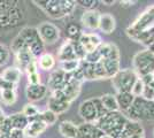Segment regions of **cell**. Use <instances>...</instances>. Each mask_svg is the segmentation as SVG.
Returning <instances> with one entry per match:
<instances>
[{"mask_svg": "<svg viewBox=\"0 0 154 138\" xmlns=\"http://www.w3.org/2000/svg\"><path fill=\"white\" fill-rule=\"evenodd\" d=\"M11 50L14 53L19 52L21 50H28L36 59L43 54L45 50V44L40 39L37 28L26 26L13 39L11 44Z\"/></svg>", "mask_w": 154, "mask_h": 138, "instance_id": "1", "label": "cell"}, {"mask_svg": "<svg viewBox=\"0 0 154 138\" xmlns=\"http://www.w3.org/2000/svg\"><path fill=\"white\" fill-rule=\"evenodd\" d=\"M52 19H62L74 13L77 2L71 0H40L33 1Z\"/></svg>", "mask_w": 154, "mask_h": 138, "instance_id": "2", "label": "cell"}, {"mask_svg": "<svg viewBox=\"0 0 154 138\" xmlns=\"http://www.w3.org/2000/svg\"><path fill=\"white\" fill-rule=\"evenodd\" d=\"M128 118L121 112H108L96 122V125L105 133L112 138H120Z\"/></svg>", "mask_w": 154, "mask_h": 138, "instance_id": "3", "label": "cell"}, {"mask_svg": "<svg viewBox=\"0 0 154 138\" xmlns=\"http://www.w3.org/2000/svg\"><path fill=\"white\" fill-rule=\"evenodd\" d=\"M128 115L131 121H154V101L144 97H135L132 105L130 106Z\"/></svg>", "mask_w": 154, "mask_h": 138, "instance_id": "4", "label": "cell"}, {"mask_svg": "<svg viewBox=\"0 0 154 138\" xmlns=\"http://www.w3.org/2000/svg\"><path fill=\"white\" fill-rule=\"evenodd\" d=\"M23 13L16 1H0V26H17Z\"/></svg>", "mask_w": 154, "mask_h": 138, "instance_id": "5", "label": "cell"}, {"mask_svg": "<svg viewBox=\"0 0 154 138\" xmlns=\"http://www.w3.org/2000/svg\"><path fill=\"white\" fill-rule=\"evenodd\" d=\"M134 72L139 77H145L154 72V53L151 51L143 50L136 53L134 57Z\"/></svg>", "mask_w": 154, "mask_h": 138, "instance_id": "6", "label": "cell"}, {"mask_svg": "<svg viewBox=\"0 0 154 138\" xmlns=\"http://www.w3.org/2000/svg\"><path fill=\"white\" fill-rule=\"evenodd\" d=\"M138 79V76L136 75L134 69H123L116 74L112 78V83L115 87V90L119 92H131L132 86Z\"/></svg>", "mask_w": 154, "mask_h": 138, "instance_id": "7", "label": "cell"}, {"mask_svg": "<svg viewBox=\"0 0 154 138\" xmlns=\"http://www.w3.org/2000/svg\"><path fill=\"white\" fill-rule=\"evenodd\" d=\"M70 104L71 103L67 99V97L64 96V93L61 90L52 92V96L47 101L48 109L52 111L53 113H55L57 115L62 114L66 111H68Z\"/></svg>", "mask_w": 154, "mask_h": 138, "instance_id": "8", "label": "cell"}, {"mask_svg": "<svg viewBox=\"0 0 154 138\" xmlns=\"http://www.w3.org/2000/svg\"><path fill=\"white\" fill-rule=\"evenodd\" d=\"M37 31L44 44H54L60 38V29L51 22H43L37 28Z\"/></svg>", "mask_w": 154, "mask_h": 138, "instance_id": "9", "label": "cell"}, {"mask_svg": "<svg viewBox=\"0 0 154 138\" xmlns=\"http://www.w3.org/2000/svg\"><path fill=\"white\" fill-rule=\"evenodd\" d=\"M130 28L137 31H147V30L154 29V6L146 9L130 26Z\"/></svg>", "mask_w": 154, "mask_h": 138, "instance_id": "10", "label": "cell"}, {"mask_svg": "<svg viewBox=\"0 0 154 138\" xmlns=\"http://www.w3.org/2000/svg\"><path fill=\"white\" fill-rule=\"evenodd\" d=\"M78 112H79L81 118L88 123H94L99 118L98 111H97V107L93 103V99H88V100L83 101L79 105Z\"/></svg>", "mask_w": 154, "mask_h": 138, "instance_id": "11", "label": "cell"}, {"mask_svg": "<svg viewBox=\"0 0 154 138\" xmlns=\"http://www.w3.org/2000/svg\"><path fill=\"white\" fill-rule=\"evenodd\" d=\"M72 78V75L69 72H64L61 69L53 72L48 78V87L52 92L61 90L63 85Z\"/></svg>", "mask_w": 154, "mask_h": 138, "instance_id": "12", "label": "cell"}, {"mask_svg": "<svg viewBox=\"0 0 154 138\" xmlns=\"http://www.w3.org/2000/svg\"><path fill=\"white\" fill-rule=\"evenodd\" d=\"M105 135L94 123L84 122L83 124L77 125L76 138H101Z\"/></svg>", "mask_w": 154, "mask_h": 138, "instance_id": "13", "label": "cell"}, {"mask_svg": "<svg viewBox=\"0 0 154 138\" xmlns=\"http://www.w3.org/2000/svg\"><path fill=\"white\" fill-rule=\"evenodd\" d=\"M78 41H79L81 45L83 46L84 51L86 52V54L94 52L97 48L103 44L101 38L96 33H82Z\"/></svg>", "mask_w": 154, "mask_h": 138, "instance_id": "14", "label": "cell"}, {"mask_svg": "<svg viewBox=\"0 0 154 138\" xmlns=\"http://www.w3.org/2000/svg\"><path fill=\"white\" fill-rule=\"evenodd\" d=\"M46 128H47V125L39 118V115H38V118L29 121V124L26 125V128L24 129L26 137H29V138L38 137L39 135H42L43 132L45 131Z\"/></svg>", "mask_w": 154, "mask_h": 138, "instance_id": "15", "label": "cell"}, {"mask_svg": "<svg viewBox=\"0 0 154 138\" xmlns=\"http://www.w3.org/2000/svg\"><path fill=\"white\" fill-rule=\"evenodd\" d=\"M81 86H82V82L71 78L69 82H67L64 84L63 87L61 89V91L64 93V96L67 97V99L70 103H72L79 96V93H81Z\"/></svg>", "mask_w": 154, "mask_h": 138, "instance_id": "16", "label": "cell"}, {"mask_svg": "<svg viewBox=\"0 0 154 138\" xmlns=\"http://www.w3.org/2000/svg\"><path fill=\"white\" fill-rule=\"evenodd\" d=\"M141 135H144V129L140 125V123L128 120L122 132H121L120 138H132L136 136H141Z\"/></svg>", "mask_w": 154, "mask_h": 138, "instance_id": "17", "label": "cell"}, {"mask_svg": "<svg viewBox=\"0 0 154 138\" xmlns=\"http://www.w3.org/2000/svg\"><path fill=\"white\" fill-rule=\"evenodd\" d=\"M47 93V87L45 85L40 84H29L26 90V98L30 101H38L43 99Z\"/></svg>", "mask_w": 154, "mask_h": 138, "instance_id": "18", "label": "cell"}, {"mask_svg": "<svg viewBox=\"0 0 154 138\" xmlns=\"http://www.w3.org/2000/svg\"><path fill=\"white\" fill-rule=\"evenodd\" d=\"M100 15L101 14L97 11H86L85 13L82 15V23L84 26L89 28L91 30H96L99 28V21H100Z\"/></svg>", "mask_w": 154, "mask_h": 138, "instance_id": "19", "label": "cell"}, {"mask_svg": "<svg viewBox=\"0 0 154 138\" xmlns=\"http://www.w3.org/2000/svg\"><path fill=\"white\" fill-rule=\"evenodd\" d=\"M115 19L113 15H110L109 13L101 14L100 15V21H99V29L106 35L112 33L115 30Z\"/></svg>", "mask_w": 154, "mask_h": 138, "instance_id": "20", "label": "cell"}, {"mask_svg": "<svg viewBox=\"0 0 154 138\" xmlns=\"http://www.w3.org/2000/svg\"><path fill=\"white\" fill-rule=\"evenodd\" d=\"M21 75H22V72L17 67H8V68H6L4 72L0 74V77L2 79H5V81H7L11 84L17 85V83L21 79Z\"/></svg>", "mask_w": 154, "mask_h": 138, "instance_id": "21", "label": "cell"}, {"mask_svg": "<svg viewBox=\"0 0 154 138\" xmlns=\"http://www.w3.org/2000/svg\"><path fill=\"white\" fill-rule=\"evenodd\" d=\"M115 97L119 109H122L123 112H127L135 100V97L131 94V92H119Z\"/></svg>", "mask_w": 154, "mask_h": 138, "instance_id": "22", "label": "cell"}, {"mask_svg": "<svg viewBox=\"0 0 154 138\" xmlns=\"http://www.w3.org/2000/svg\"><path fill=\"white\" fill-rule=\"evenodd\" d=\"M58 58H59V60H60V62H62V61H68V60L77 59L76 55H75V52H74V47H72V45H71L70 40L66 41L63 45L61 46V48H60V51H59Z\"/></svg>", "mask_w": 154, "mask_h": 138, "instance_id": "23", "label": "cell"}, {"mask_svg": "<svg viewBox=\"0 0 154 138\" xmlns=\"http://www.w3.org/2000/svg\"><path fill=\"white\" fill-rule=\"evenodd\" d=\"M59 132L66 138H76L77 125L70 121H63L59 125Z\"/></svg>", "mask_w": 154, "mask_h": 138, "instance_id": "24", "label": "cell"}, {"mask_svg": "<svg viewBox=\"0 0 154 138\" xmlns=\"http://www.w3.org/2000/svg\"><path fill=\"white\" fill-rule=\"evenodd\" d=\"M105 70L107 74V78H113L117 72H120V60L101 59Z\"/></svg>", "mask_w": 154, "mask_h": 138, "instance_id": "25", "label": "cell"}, {"mask_svg": "<svg viewBox=\"0 0 154 138\" xmlns=\"http://www.w3.org/2000/svg\"><path fill=\"white\" fill-rule=\"evenodd\" d=\"M11 120V123L13 129H20V130H24L26 125L29 124V120L26 115H23L22 113H15L13 115L8 116Z\"/></svg>", "mask_w": 154, "mask_h": 138, "instance_id": "26", "label": "cell"}, {"mask_svg": "<svg viewBox=\"0 0 154 138\" xmlns=\"http://www.w3.org/2000/svg\"><path fill=\"white\" fill-rule=\"evenodd\" d=\"M15 54H16V60H17V65H19L17 68L20 70L21 69H26V67L35 59L32 57V54L30 53V51H28V50H21V51L16 52Z\"/></svg>", "mask_w": 154, "mask_h": 138, "instance_id": "27", "label": "cell"}, {"mask_svg": "<svg viewBox=\"0 0 154 138\" xmlns=\"http://www.w3.org/2000/svg\"><path fill=\"white\" fill-rule=\"evenodd\" d=\"M37 63H38L40 69H43V70H51L55 66V59L53 58V55L50 54V53H43L39 57V60L37 61Z\"/></svg>", "mask_w": 154, "mask_h": 138, "instance_id": "28", "label": "cell"}, {"mask_svg": "<svg viewBox=\"0 0 154 138\" xmlns=\"http://www.w3.org/2000/svg\"><path fill=\"white\" fill-rule=\"evenodd\" d=\"M101 103H103V107L107 112H116L119 111V105H117V101H116V97L113 94H103V97L100 98Z\"/></svg>", "mask_w": 154, "mask_h": 138, "instance_id": "29", "label": "cell"}, {"mask_svg": "<svg viewBox=\"0 0 154 138\" xmlns=\"http://www.w3.org/2000/svg\"><path fill=\"white\" fill-rule=\"evenodd\" d=\"M66 33L68 36V38L70 41H78L81 36H82V31H81V28L75 24V23H70L68 24L66 28Z\"/></svg>", "mask_w": 154, "mask_h": 138, "instance_id": "30", "label": "cell"}, {"mask_svg": "<svg viewBox=\"0 0 154 138\" xmlns=\"http://www.w3.org/2000/svg\"><path fill=\"white\" fill-rule=\"evenodd\" d=\"M0 99L6 105H13L17 99L16 91L15 90H0Z\"/></svg>", "mask_w": 154, "mask_h": 138, "instance_id": "31", "label": "cell"}, {"mask_svg": "<svg viewBox=\"0 0 154 138\" xmlns=\"http://www.w3.org/2000/svg\"><path fill=\"white\" fill-rule=\"evenodd\" d=\"M39 118L48 127V125H53L57 123L58 115L55 113H53L52 111H50V109H46V111H44V112H42L39 114Z\"/></svg>", "mask_w": 154, "mask_h": 138, "instance_id": "32", "label": "cell"}, {"mask_svg": "<svg viewBox=\"0 0 154 138\" xmlns=\"http://www.w3.org/2000/svg\"><path fill=\"white\" fill-rule=\"evenodd\" d=\"M22 114L26 115L29 121H31V120H35L36 118H38V115L40 114V112H39V109L33 105V104H26V105L23 107Z\"/></svg>", "mask_w": 154, "mask_h": 138, "instance_id": "33", "label": "cell"}, {"mask_svg": "<svg viewBox=\"0 0 154 138\" xmlns=\"http://www.w3.org/2000/svg\"><path fill=\"white\" fill-rule=\"evenodd\" d=\"M79 63H81V61L79 60H68V61H62V62H60V65H61V70H63L64 72H74L76 70L77 68L79 67Z\"/></svg>", "mask_w": 154, "mask_h": 138, "instance_id": "34", "label": "cell"}, {"mask_svg": "<svg viewBox=\"0 0 154 138\" xmlns=\"http://www.w3.org/2000/svg\"><path fill=\"white\" fill-rule=\"evenodd\" d=\"M93 68H94V77H96V79L107 78V74H106V70H105V67H103L101 60L96 62V63H93Z\"/></svg>", "mask_w": 154, "mask_h": 138, "instance_id": "35", "label": "cell"}, {"mask_svg": "<svg viewBox=\"0 0 154 138\" xmlns=\"http://www.w3.org/2000/svg\"><path fill=\"white\" fill-rule=\"evenodd\" d=\"M144 83H143V81L140 78H138L136 81V83L134 84L132 86V90H131V94L134 96V97H141L143 96V92H144Z\"/></svg>", "mask_w": 154, "mask_h": 138, "instance_id": "36", "label": "cell"}, {"mask_svg": "<svg viewBox=\"0 0 154 138\" xmlns=\"http://www.w3.org/2000/svg\"><path fill=\"white\" fill-rule=\"evenodd\" d=\"M9 55H11V52L7 48V46H5L4 44H0V67H2L8 61Z\"/></svg>", "mask_w": 154, "mask_h": 138, "instance_id": "37", "label": "cell"}, {"mask_svg": "<svg viewBox=\"0 0 154 138\" xmlns=\"http://www.w3.org/2000/svg\"><path fill=\"white\" fill-rule=\"evenodd\" d=\"M76 2L84 8H86L88 11H93V8H96L99 4V1L97 0H78Z\"/></svg>", "mask_w": 154, "mask_h": 138, "instance_id": "38", "label": "cell"}, {"mask_svg": "<svg viewBox=\"0 0 154 138\" xmlns=\"http://www.w3.org/2000/svg\"><path fill=\"white\" fill-rule=\"evenodd\" d=\"M92 99H93V103H94V105H96V107H97V111H98V116H99V118H103V115H106L108 112L105 109V107H103L100 98H92ZM99 118H98V120H99Z\"/></svg>", "mask_w": 154, "mask_h": 138, "instance_id": "39", "label": "cell"}, {"mask_svg": "<svg viewBox=\"0 0 154 138\" xmlns=\"http://www.w3.org/2000/svg\"><path fill=\"white\" fill-rule=\"evenodd\" d=\"M13 130V127H12V123H11V120L7 116L4 121V123L0 128V133H11V131Z\"/></svg>", "mask_w": 154, "mask_h": 138, "instance_id": "40", "label": "cell"}, {"mask_svg": "<svg viewBox=\"0 0 154 138\" xmlns=\"http://www.w3.org/2000/svg\"><path fill=\"white\" fill-rule=\"evenodd\" d=\"M24 70L26 72L28 75H31V74H35V72H38V63H37V60L36 59L32 60L31 62L26 67Z\"/></svg>", "mask_w": 154, "mask_h": 138, "instance_id": "41", "label": "cell"}, {"mask_svg": "<svg viewBox=\"0 0 154 138\" xmlns=\"http://www.w3.org/2000/svg\"><path fill=\"white\" fill-rule=\"evenodd\" d=\"M28 82L29 84H40V74L35 72L31 75H28Z\"/></svg>", "mask_w": 154, "mask_h": 138, "instance_id": "42", "label": "cell"}, {"mask_svg": "<svg viewBox=\"0 0 154 138\" xmlns=\"http://www.w3.org/2000/svg\"><path fill=\"white\" fill-rule=\"evenodd\" d=\"M15 87H16V85L11 84L7 81L0 77V90H15Z\"/></svg>", "mask_w": 154, "mask_h": 138, "instance_id": "43", "label": "cell"}, {"mask_svg": "<svg viewBox=\"0 0 154 138\" xmlns=\"http://www.w3.org/2000/svg\"><path fill=\"white\" fill-rule=\"evenodd\" d=\"M9 138H26L24 130H20V129H13L9 133Z\"/></svg>", "mask_w": 154, "mask_h": 138, "instance_id": "44", "label": "cell"}, {"mask_svg": "<svg viewBox=\"0 0 154 138\" xmlns=\"http://www.w3.org/2000/svg\"><path fill=\"white\" fill-rule=\"evenodd\" d=\"M6 118L7 116L5 115V113H4L2 108H1V106H0V128H1V125H2V123H4V121H5V118Z\"/></svg>", "mask_w": 154, "mask_h": 138, "instance_id": "45", "label": "cell"}, {"mask_svg": "<svg viewBox=\"0 0 154 138\" xmlns=\"http://www.w3.org/2000/svg\"><path fill=\"white\" fill-rule=\"evenodd\" d=\"M101 2L105 4V5H107V6H110V5H114V4H115L114 0H103Z\"/></svg>", "mask_w": 154, "mask_h": 138, "instance_id": "46", "label": "cell"}, {"mask_svg": "<svg viewBox=\"0 0 154 138\" xmlns=\"http://www.w3.org/2000/svg\"><path fill=\"white\" fill-rule=\"evenodd\" d=\"M0 138H9V133H0Z\"/></svg>", "mask_w": 154, "mask_h": 138, "instance_id": "47", "label": "cell"}, {"mask_svg": "<svg viewBox=\"0 0 154 138\" xmlns=\"http://www.w3.org/2000/svg\"><path fill=\"white\" fill-rule=\"evenodd\" d=\"M101 138H112V137H110V136H108V135H103Z\"/></svg>", "mask_w": 154, "mask_h": 138, "instance_id": "48", "label": "cell"}, {"mask_svg": "<svg viewBox=\"0 0 154 138\" xmlns=\"http://www.w3.org/2000/svg\"><path fill=\"white\" fill-rule=\"evenodd\" d=\"M153 76H154V72H153Z\"/></svg>", "mask_w": 154, "mask_h": 138, "instance_id": "49", "label": "cell"}]
</instances>
